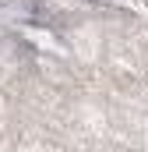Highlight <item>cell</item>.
<instances>
[]
</instances>
